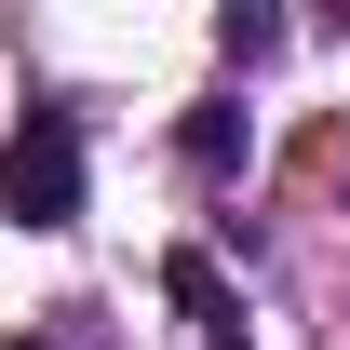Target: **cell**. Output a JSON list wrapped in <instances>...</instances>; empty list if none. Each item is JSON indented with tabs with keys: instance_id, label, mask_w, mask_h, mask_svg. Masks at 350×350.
Segmentation results:
<instances>
[{
	"instance_id": "obj_1",
	"label": "cell",
	"mask_w": 350,
	"mask_h": 350,
	"mask_svg": "<svg viewBox=\"0 0 350 350\" xmlns=\"http://www.w3.org/2000/svg\"><path fill=\"white\" fill-rule=\"evenodd\" d=\"M0 216L14 229H68L81 216V122L68 108H27L0 135Z\"/></svg>"
},
{
	"instance_id": "obj_2",
	"label": "cell",
	"mask_w": 350,
	"mask_h": 350,
	"mask_svg": "<svg viewBox=\"0 0 350 350\" xmlns=\"http://www.w3.org/2000/svg\"><path fill=\"white\" fill-rule=\"evenodd\" d=\"M162 283H175V310L202 323V350H243V297H229V269L202 256V243H175V256H162Z\"/></svg>"
},
{
	"instance_id": "obj_3",
	"label": "cell",
	"mask_w": 350,
	"mask_h": 350,
	"mask_svg": "<svg viewBox=\"0 0 350 350\" xmlns=\"http://www.w3.org/2000/svg\"><path fill=\"white\" fill-rule=\"evenodd\" d=\"M189 175H243V108H189Z\"/></svg>"
},
{
	"instance_id": "obj_4",
	"label": "cell",
	"mask_w": 350,
	"mask_h": 350,
	"mask_svg": "<svg viewBox=\"0 0 350 350\" xmlns=\"http://www.w3.org/2000/svg\"><path fill=\"white\" fill-rule=\"evenodd\" d=\"M269 41H283V14H216V54H229V68H256Z\"/></svg>"
}]
</instances>
